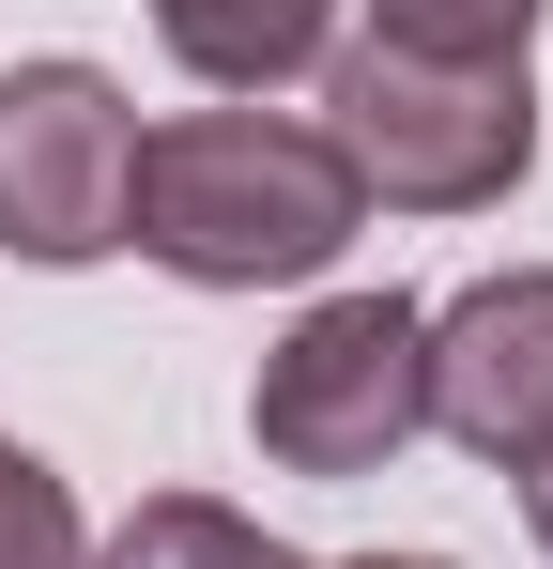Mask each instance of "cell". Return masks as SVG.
<instances>
[{
    "label": "cell",
    "instance_id": "cell-3",
    "mask_svg": "<svg viewBox=\"0 0 553 569\" xmlns=\"http://www.w3.org/2000/svg\"><path fill=\"white\" fill-rule=\"evenodd\" d=\"M247 431L276 477H384L431 431V308L415 292H323L247 385Z\"/></svg>",
    "mask_w": 553,
    "mask_h": 569
},
{
    "label": "cell",
    "instance_id": "cell-5",
    "mask_svg": "<svg viewBox=\"0 0 553 569\" xmlns=\"http://www.w3.org/2000/svg\"><path fill=\"white\" fill-rule=\"evenodd\" d=\"M431 431L476 462H553V262H507L461 308H431Z\"/></svg>",
    "mask_w": 553,
    "mask_h": 569
},
{
    "label": "cell",
    "instance_id": "cell-8",
    "mask_svg": "<svg viewBox=\"0 0 553 569\" xmlns=\"http://www.w3.org/2000/svg\"><path fill=\"white\" fill-rule=\"evenodd\" d=\"M539 0H369V47L400 62H523Z\"/></svg>",
    "mask_w": 553,
    "mask_h": 569
},
{
    "label": "cell",
    "instance_id": "cell-10",
    "mask_svg": "<svg viewBox=\"0 0 553 569\" xmlns=\"http://www.w3.org/2000/svg\"><path fill=\"white\" fill-rule=\"evenodd\" d=\"M523 523H539V555H553V462H539V477H523Z\"/></svg>",
    "mask_w": 553,
    "mask_h": 569
},
{
    "label": "cell",
    "instance_id": "cell-6",
    "mask_svg": "<svg viewBox=\"0 0 553 569\" xmlns=\"http://www.w3.org/2000/svg\"><path fill=\"white\" fill-rule=\"evenodd\" d=\"M323 16H339V0H154V31H170V62L200 93H276V78H308V62H323Z\"/></svg>",
    "mask_w": 553,
    "mask_h": 569
},
{
    "label": "cell",
    "instance_id": "cell-1",
    "mask_svg": "<svg viewBox=\"0 0 553 569\" xmlns=\"http://www.w3.org/2000/svg\"><path fill=\"white\" fill-rule=\"evenodd\" d=\"M369 231L354 170L323 123L292 108H184L139 123V170H123V247H154L184 292H262V278H323Z\"/></svg>",
    "mask_w": 553,
    "mask_h": 569
},
{
    "label": "cell",
    "instance_id": "cell-7",
    "mask_svg": "<svg viewBox=\"0 0 553 569\" xmlns=\"http://www.w3.org/2000/svg\"><path fill=\"white\" fill-rule=\"evenodd\" d=\"M92 569H308V555L262 539L247 508H215V492H139V508H123V539H108Z\"/></svg>",
    "mask_w": 553,
    "mask_h": 569
},
{
    "label": "cell",
    "instance_id": "cell-9",
    "mask_svg": "<svg viewBox=\"0 0 553 569\" xmlns=\"http://www.w3.org/2000/svg\"><path fill=\"white\" fill-rule=\"evenodd\" d=\"M0 569H92V523L62 492V462H31L16 431H0Z\"/></svg>",
    "mask_w": 553,
    "mask_h": 569
},
{
    "label": "cell",
    "instance_id": "cell-2",
    "mask_svg": "<svg viewBox=\"0 0 553 569\" xmlns=\"http://www.w3.org/2000/svg\"><path fill=\"white\" fill-rule=\"evenodd\" d=\"M323 139L354 200L384 216H492L539 170V78L523 62H400V47H323Z\"/></svg>",
    "mask_w": 553,
    "mask_h": 569
},
{
    "label": "cell",
    "instance_id": "cell-4",
    "mask_svg": "<svg viewBox=\"0 0 553 569\" xmlns=\"http://www.w3.org/2000/svg\"><path fill=\"white\" fill-rule=\"evenodd\" d=\"M123 170H139V108L108 62H0V247L78 278L123 247Z\"/></svg>",
    "mask_w": 553,
    "mask_h": 569
},
{
    "label": "cell",
    "instance_id": "cell-11",
    "mask_svg": "<svg viewBox=\"0 0 553 569\" xmlns=\"http://www.w3.org/2000/svg\"><path fill=\"white\" fill-rule=\"evenodd\" d=\"M339 569H461V555H339Z\"/></svg>",
    "mask_w": 553,
    "mask_h": 569
}]
</instances>
